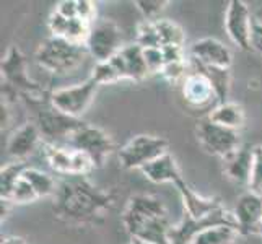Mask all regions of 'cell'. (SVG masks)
<instances>
[{"instance_id": "1", "label": "cell", "mask_w": 262, "mask_h": 244, "mask_svg": "<svg viewBox=\"0 0 262 244\" xmlns=\"http://www.w3.org/2000/svg\"><path fill=\"white\" fill-rule=\"evenodd\" d=\"M113 204L114 197L95 187L85 176H69L54 194V213L69 223H93Z\"/></svg>"}, {"instance_id": "2", "label": "cell", "mask_w": 262, "mask_h": 244, "mask_svg": "<svg viewBox=\"0 0 262 244\" xmlns=\"http://www.w3.org/2000/svg\"><path fill=\"white\" fill-rule=\"evenodd\" d=\"M124 228L132 238L150 244H171L168 210L165 202L157 195L137 194L129 198L122 213Z\"/></svg>"}, {"instance_id": "3", "label": "cell", "mask_w": 262, "mask_h": 244, "mask_svg": "<svg viewBox=\"0 0 262 244\" xmlns=\"http://www.w3.org/2000/svg\"><path fill=\"white\" fill-rule=\"evenodd\" d=\"M86 46L74 44L62 38H48L39 44L34 59L38 65L51 74H67L75 70L86 57Z\"/></svg>"}, {"instance_id": "4", "label": "cell", "mask_w": 262, "mask_h": 244, "mask_svg": "<svg viewBox=\"0 0 262 244\" xmlns=\"http://www.w3.org/2000/svg\"><path fill=\"white\" fill-rule=\"evenodd\" d=\"M0 69H2V77L5 80V83L2 85L10 86L15 93L28 96L30 99H34V101H42L44 90L42 86H39V83L31 80L28 69H26L25 56L20 49L15 46L8 49L5 57L2 59Z\"/></svg>"}, {"instance_id": "5", "label": "cell", "mask_w": 262, "mask_h": 244, "mask_svg": "<svg viewBox=\"0 0 262 244\" xmlns=\"http://www.w3.org/2000/svg\"><path fill=\"white\" fill-rule=\"evenodd\" d=\"M168 153V142L155 135H135L117 153L121 166L125 169H142L153 160Z\"/></svg>"}, {"instance_id": "6", "label": "cell", "mask_w": 262, "mask_h": 244, "mask_svg": "<svg viewBox=\"0 0 262 244\" xmlns=\"http://www.w3.org/2000/svg\"><path fill=\"white\" fill-rule=\"evenodd\" d=\"M195 137L201 147L210 155L227 158L233 151H236L241 145L239 132L227 129L223 125L212 122L209 117L199 121L195 125Z\"/></svg>"}, {"instance_id": "7", "label": "cell", "mask_w": 262, "mask_h": 244, "mask_svg": "<svg viewBox=\"0 0 262 244\" xmlns=\"http://www.w3.org/2000/svg\"><path fill=\"white\" fill-rule=\"evenodd\" d=\"M98 86L99 85L90 77L83 83L67 86V88H59L56 92H52L49 96V103L52 107H56L57 111L80 119V116H82L88 109V106L92 104Z\"/></svg>"}, {"instance_id": "8", "label": "cell", "mask_w": 262, "mask_h": 244, "mask_svg": "<svg viewBox=\"0 0 262 244\" xmlns=\"http://www.w3.org/2000/svg\"><path fill=\"white\" fill-rule=\"evenodd\" d=\"M86 51L95 57L98 62L111 60L122 46V33L121 28L113 20H99L92 25L88 39H86Z\"/></svg>"}, {"instance_id": "9", "label": "cell", "mask_w": 262, "mask_h": 244, "mask_svg": "<svg viewBox=\"0 0 262 244\" xmlns=\"http://www.w3.org/2000/svg\"><path fill=\"white\" fill-rule=\"evenodd\" d=\"M34 124L38 125L41 137L46 139V143H52V145H57L60 140H69L80 127L85 125L82 119L70 117L52 106L38 111Z\"/></svg>"}, {"instance_id": "10", "label": "cell", "mask_w": 262, "mask_h": 244, "mask_svg": "<svg viewBox=\"0 0 262 244\" xmlns=\"http://www.w3.org/2000/svg\"><path fill=\"white\" fill-rule=\"evenodd\" d=\"M67 143H69V147L75 148L78 151H83L85 155H88L95 163L96 168L104 165L106 158L110 157V153L114 148L113 139L110 135L103 129L93 127V125H88V124H85L83 127H80L67 140Z\"/></svg>"}, {"instance_id": "11", "label": "cell", "mask_w": 262, "mask_h": 244, "mask_svg": "<svg viewBox=\"0 0 262 244\" xmlns=\"http://www.w3.org/2000/svg\"><path fill=\"white\" fill-rule=\"evenodd\" d=\"M219 225H227V227L238 228L236 221H234L233 212H227L225 209L216 210L212 215L201 220H195L191 215L184 213V218L181 220V223L176 225V227H171L169 242L171 244H191L199 233H202L207 228L219 227Z\"/></svg>"}, {"instance_id": "12", "label": "cell", "mask_w": 262, "mask_h": 244, "mask_svg": "<svg viewBox=\"0 0 262 244\" xmlns=\"http://www.w3.org/2000/svg\"><path fill=\"white\" fill-rule=\"evenodd\" d=\"M252 21L254 20L245 0H231L225 12V30L230 39L243 51H252Z\"/></svg>"}, {"instance_id": "13", "label": "cell", "mask_w": 262, "mask_h": 244, "mask_svg": "<svg viewBox=\"0 0 262 244\" xmlns=\"http://www.w3.org/2000/svg\"><path fill=\"white\" fill-rule=\"evenodd\" d=\"M239 234H260L262 228V194L245 192L238 197L233 209Z\"/></svg>"}, {"instance_id": "14", "label": "cell", "mask_w": 262, "mask_h": 244, "mask_svg": "<svg viewBox=\"0 0 262 244\" xmlns=\"http://www.w3.org/2000/svg\"><path fill=\"white\" fill-rule=\"evenodd\" d=\"M111 64L117 70L121 80H134L140 81L148 75V69L143 57V49L139 44H129L124 46L116 56L111 59Z\"/></svg>"}, {"instance_id": "15", "label": "cell", "mask_w": 262, "mask_h": 244, "mask_svg": "<svg viewBox=\"0 0 262 244\" xmlns=\"http://www.w3.org/2000/svg\"><path fill=\"white\" fill-rule=\"evenodd\" d=\"M191 59L202 65L230 69L233 56L231 51L225 44L215 38H202L192 44Z\"/></svg>"}, {"instance_id": "16", "label": "cell", "mask_w": 262, "mask_h": 244, "mask_svg": "<svg viewBox=\"0 0 262 244\" xmlns=\"http://www.w3.org/2000/svg\"><path fill=\"white\" fill-rule=\"evenodd\" d=\"M174 187L178 189V192L181 195V201H183L184 205V213L191 215L192 218L201 220L205 218V216L212 215L213 212L223 209L222 201L219 197H202L199 195L194 189H191L184 179H179L174 184Z\"/></svg>"}, {"instance_id": "17", "label": "cell", "mask_w": 262, "mask_h": 244, "mask_svg": "<svg viewBox=\"0 0 262 244\" xmlns=\"http://www.w3.org/2000/svg\"><path fill=\"white\" fill-rule=\"evenodd\" d=\"M41 132L34 122H26L18 127L7 142V155L13 160H25L33 155L41 143Z\"/></svg>"}, {"instance_id": "18", "label": "cell", "mask_w": 262, "mask_h": 244, "mask_svg": "<svg viewBox=\"0 0 262 244\" xmlns=\"http://www.w3.org/2000/svg\"><path fill=\"white\" fill-rule=\"evenodd\" d=\"M252 165H254V155H252L251 147H239L231 155L223 158V173L231 181L238 184L251 183L252 176Z\"/></svg>"}, {"instance_id": "19", "label": "cell", "mask_w": 262, "mask_h": 244, "mask_svg": "<svg viewBox=\"0 0 262 244\" xmlns=\"http://www.w3.org/2000/svg\"><path fill=\"white\" fill-rule=\"evenodd\" d=\"M181 88H183V96L186 103H189L191 106H205L215 98V92L209 78L195 70H192L184 78V81L181 83Z\"/></svg>"}, {"instance_id": "20", "label": "cell", "mask_w": 262, "mask_h": 244, "mask_svg": "<svg viewBox=\"0 0 262 244\" xmlns=\"http://www.w3.org/2000/svg\"><path fill=\"white\" fill-rule=\"evenodd\" d=\"M140 171L148 181H151V183H155V184H163V183L176 184L179 179H183L178 163L169 151L165 153V155H161L160 158L153 160L151 163L143 166Z\"/></svg>"}, {"instance_id": "21", "label": "cell", "mask_w": 262, "mask_h": 244, "mask_svg": "<svg viewBox=\"0 0 262 244\" xmlns=\"http://www.w3.org/2000/svg\"><path fill=\"white\" fill-rule=\"evenodd\" d=\"M192 70L201 72L204 74L209 81L212 83V88L215 92L216 98V104H223L228 103V95H230V83H231V75H230V69H219V67H209V65H202L199 62L191 59Z\"/></svg>"}, {"instance_id": "22", "label": "cell", "mask_w": 262, "mask_h": 244, "mask_svg": "<svg viewBox=\"0 0 262 244\" xmlns=\"http://www.w3.org/2000/svg\"><path fill=\"white\" fill-rule=\"evenodd\" d=\"M207 117L212 122L233 130H239L243 127V124H245V111H243V107L231 101L223 104H215Z\"/></svg>"}, {"instance_id": "23", "label": "cell", "mask_w": 262, "mask_h": 244, "mask_svg": "<svg viewBox=\"0 0 262 244\" xmlns=\"http://www.w3.org/2000/svg\"><path fill=\"white\" fill-rule=\"evenodd\" d=\"M74 153L72 147H60L52 143H44V157L49 166L59 174L74 176Z\"/></svg>"}, {"instance_id": "24", "label": "cell", "mask_w": 262, "mask_h": 244, "mask_svg": "<svg viewBox=\"0 0 262 244\" xmlns=\"http://www.w3.org/2000/svg\"><path fill=\"white\" fill-rule=\"evenodd\" d=\"M238 236L239 230L236 227L219 225V227L207 228L202 233H199L191 244H234Z\"/></svg>"}, {"instance_id": "25", "label": "cell", "mask_w": 262, "mask_h": 244, "mask_svg": "<svg viewBox=\"0 0 262 244\" xmlns=\"http://www.w3.org/2000/svg\"><path fill=\"white\" fill-rule=\"evenodd\" d=\"M23 178L31 184L36 195L39 198L54 197V194L57 191V184H56V181H54V178L49 176L48 173H44L41 169L28 166L23 171Z\"/></svg>"}, {"instance_id": "26", "label": "cell", "mask_w": 262, "mask_h": 244, "mask_svg": "<svg viewBox=\"0 0 262 244\" xmlns=\"http://www.w3.org/2000/svg\"><path fill=\"white\" fill-rule=\"evenodd\" d=\"M155 23V28L160 36V42L161 48L165 46H184V31L183 28L171 20L166 18H158V20L153 21Z\"/></svg>"}, {"instance_id": "27", "label": "cell", "mask_w": 262, "mask_h": 244, "mask_svg": "<svg viewBox=\"0 0 262 244\" xmlns=\"http://www.w3.org/2000/svg\"><path fill=\"white\" fill-rule=\"evenodd\" d=\"M28 168L25 161H15V163H8L0 171V198H5L8 201L12 194V189L16 184V181L21 178L23 171Z\"/></svg>"}, {"instance_id": "28", "label": "cell", "mask_w": 262, "mask_h": 244, "mask_svg": "<svg viewBox=\"0 0 262 244\" xmlns=\"http://www.w3.org/2000/svg\"><path fill=\"white\" fill-rule=\"evenodd\" d=\"M135 44H139L142 49H150V48H161L160 36L155 28L153 21H142L137 26V41Z\"/></svg>"}, {"instance_id": "29", "label": "cell", "mask_w": 262, "mask_h": 244, "mask_svg": "<svg viewBox=\"0 0 262 244\" xmlns=\"http://www.w3.org/2000/svg\"><path fill=\"white\" fill-rule=\"evenodd\" d=\"M8 201H10L12 204H33L36 201H39V197L36 195L31 184L21 174V178L18 179L16 184L13 186L10 198H8Z\"/></svg>"}, {"instance_id": "30", "label": "cell", "mask_w": 262, "mask_h": 244, "mask_svg": "<svg viewBox=\"0 0 262 244\" xmlns=\"http://www.w3.org/2000/svg\"><path fill=\"white\" fill-rule=\"evenodd\" d=\"M92 78L96 81L98 85H111L116 81H121V77L117 74V70L111 64V60L107 62H98L93 69Z\"/></svg>"}, {"instance_id": "31", "label": "cell", "mask_w": 262, "mask_h": 244, "mask_svg": "<svg viewBox=\"0 0 262 244\" xmlns=\"http://www.w3.org/2000/svg\"><path fill=\"white\" fill-rule=\"evenodd\" d=\"M168 4H169L168 0H137L135 7L143 15L145 21H155L158 20V15L165 10V7Z\"/></svg>"}, {"instance_id": "32", "label": "cell", "mask_w": 262, "mask_h": 244, "mask_svg": "<svg viewBox=\"0 0 262 244\" xmlns=\"http://www.w3.org/2000/svg\"><path fill=\"white\" fill-rule=\"evenodd\" d=\"M161 75H163L171 85L183 83L184 78L189 75L187 74V64H186V60L169 62V64H165L163 70H161Z\"/></svg>"}, {"instance_id": "33", "label": "cell", "mask_w": 262, "mask_h": 244, "mask_svg": "<svg viewBox=\"0 0 262 244\" xmlns=\"http://www.w3.org/2000/svg\"><path fill=\"white\" fill-rule=\"evenodd\" d=\"M143 57H145L148 74H161V70H163L165 64H166L163 49L161 48L143 49Z\"/></svg>"}, {"instance_id": "34", "label": "cell", "mask_w": 262, "mask_h": 244, "mask_svg": "<svg viewBox=\"0 0 262 244\" xmlns=\"http://www.w3.org/2000/svg\"><path fill=\"white\" fill-rule=\"evenodd\" d=\"M252 155H254V165H252L249 189L252 192L262 194V145L252 147Z\"/></svg>"}, {"instance_id": "35", "label": "cell", "mask_w": 262, "mask_h": 244, "mask_svg": "<svg viewBox=\"0 0 262 244\" xmlns=\"http://www.w3.org/2000/svg\"><path fill=\"white\" fill-rule=\"evenodd\" d=\"M69 25H70V20L59 15L57 12H52V15L49 16V30L54 38L64 39L67 34V30H69Z\"/></svg>"}, {"instance_id": "36", "label": "cell", "mask_w": 262, "mask_h": 244, "mask_svg": "<svg viewBox=\"0 0 262 244\" xmlns=\"http://www.w3.org/2000/svg\"><path fill=\"white\" fill-rule=\"evenodd\" d=\"M96 16V4L90 0H77V18L83 20L90 25L95 23Z\"/></svg>"}, {"instance_id": "37", "label": "cell", "mask_w": 262, "mask_h": 244, "mask_svg": "<svg viewBox=\"0 0 262 244\" xmlns=\"http://www.w3.org/2000/svg\"><path fill=\"white\" fill-rule=\"evenodd\" d=\"M54 12H57L67 20H74V18H77V0H62L56 5Z\"/></svg>"}, {"instance_id": "38", "label": "cell", "mask_w": 262, "mask_h": 244, "mask_svg": "<svg viewBox=\"0 0 262 244\" xmlns=\"http://www.w3.org/2000/svg\"><path fill=\"white\" fill-rule=\"evenodd\" d=\"M161 49H163L166 64H169V62L186 60V57H184V48H181V46H165V48H161Z\"/></svg>"}, {"instance_id": "39", "label": "cell", "mask_w": 262, "mask_h": 244, "mask_svg": "<svg viewBox=\"0 0 262 244\" xmlns=\"http://www.w3.org/2000/svg\"><path fill=\"white\" fill-rule=\"evenodd\" d=\"M251 46H252V51L262 52V23L259 21H252Z\"/></svg>"}, {"instance_id": "40", "label": "cell", "mask_w": 262, "mask_h": 244, "mask_svg": "<svg viewBox=\"0 0 262 244\" xmlns=\"http://www.w3.org/2000/svg\"><path fill=\"white\" fill-rule=\"evenodd\" d=\"M2 244H28V242L20 236H8V238L2 239Z\"/></svg>"}, {"instance_id": "41", "label": "cell", "mask_w": 262, "mask_h": 244, "mask_svg": "<svg viewBox=\"0 0 262 244\" xmlns=\"http://www.w3.org/2000/svg\"><path fill=\"white\" fill-rule=\"evenodd\" d=\"M129 244H150V242H147V241H142V239H137V238H132Z\"/></svg>"}, {"instance_id": "42", "label": "cell", "mask_w": 262, "mask_h": 244, "mask_svg": "<svg viewBox=\"0 0 262 244\" xmlns=\"http://www.w3.org/2000/svg\"><path fill=\"white\" fill-rule=\"evenodd\" d=\"M260 236H262V228H260Z\"/></svg>"}]
</instances>
